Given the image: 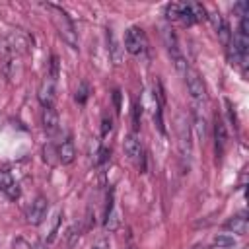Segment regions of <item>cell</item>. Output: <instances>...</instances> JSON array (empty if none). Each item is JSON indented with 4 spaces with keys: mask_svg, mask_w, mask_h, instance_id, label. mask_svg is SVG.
Masks as SVG:
<instances>
[{
    "mask_svg": "<svg viewBox=\"0 0 249 249\" xmlns=\"http://www.w3.org/2000/svg\"><path fill=\"white\" fill-rule=\"evenodd\" d=\"M47 210H49V200L45 196H37L27 208V222L33 226H39L47 218Z\"/></svg>",
    "mask_w": 249,
    "mask_h": 249,
    "instance_id": "cell-5",
    "label": "cell"
},
{
    "mask_svg": "<svg viewBox=\"0 0 249 249\" xmlns=\"http://www.w3.org/2000/svg\"><path fill=\"white\" fill-rule=\"evenodd\" d=\"M47 76L56 82V78H58V56H53V60H51V74H47Z\"/></svg>",
    "mask_w": 249,
    "mask_h": 249,
    "instance_id": "cell-25",
    "label": "cell"
},
{
    "mask_svg": "<svg viewBox=\"0 0 249 249\" xmlns=\"http://www.w3.org/2000/svg\"><path fill=\"white\" fill-rule=\"evenodd\" d=\"M119 226H121V218H119V212L115 208L113 191H109V195H107V208H105V230L107 231H117Z\"/></svg>",
    "mask_w": 249,
    "mask_h": 249,
    "instance_id": "cell-8",
    "label": "cell"
},
{
    "mask_svg": "<svg viewBox=\"0 0 249 249\" xmlns=\"http://www.w3.org/2000/svg\"><path fill=\"white\" fill-rule=\"evenodd\" d=\"M189 8H191V14H193V18H195V23H196V21H204V19H208V16H206V8H204L200 2H191Z\"/></svg>",
    "mask_w": 249,
    "mask_h": 249,
    "instance_id": "cell-16",
    "label": "cell"
},
{
    "mask_svg": "<svg viewBox=\"0 0 249 249\" xmlns=\"http://www.w3.org/2000/svg\"><path fill=\"white\" fill-rule=\"evenodd\" d=\"M140 117H142V105L136 101L134 107H132V126H134V130H138V126H140Z\"/></svg>",
    "mask_w": 249,
    "mask_h": 249,
    "instance_id": "cell-23",
    "label": "cell"
},
{
    "mask_svg": "<svg viewBox=\"0 0 249 249\" xmlns=\"http://www.w3.org/2000/svg\"><path fill=\"white\" fill-rule=\"evenodd\" d=\"M183 25H193L195 23V18H193V14H191V8H189V4H181V12H179V18H177Z\"/></svg>",
    "mask_w": 249,
    "mask_h": 249,
    "instance_id": "cell-19",
    "label": "cell"
},
{
    "mask_svg": "<svg viewBox=\"0 0 249 249\" xmlns=\"http://www.w3.org/2000/svg\"><path fill=\"white\" fill-rule=\"evenodd\" d=\"M88 97H89V86H88V82H80L78 84V88H76V93H74V99H76V103H80V105H84L86 101H88Z\"/></svg>",
    "mask_w": 249,
    "mask_h": 249,
    "instance_id": "cell-15",
    "label": "cell"
},
{
    "mask_svg": "<svg viewBox=\"0 0 249 249\" xmlns=\"http://www.w3.org/2000/svg\"><path fill=\"white\" fill-rule=\"evenodd\" d=\"M60 216H62V212H56L54 214V218H53V224H51V231H49V235H47V241L51 243L54 237H56V231H58V224H60Z\"/></svg>",
    "mask_w": 249,
    "mask_h": 249,
    "instance_id": "cell-21",
    "label": "cell"
},
{
    "mask_svg": "<svg viewBox=\"0 0 249 249\" xmlns=\"http://www.w3.org/2000/svg\"><path fill=\"white\" fill-rule=\"evenodd\" d=\"M179 12H181V4H177V2H171V4H167V8H165L167 19H177V18H179Z\"/></svg>",
    "mask_w": 249,
    "mask_h": 249,
    "instance_id": "cell-22",
    "label": "cell"
},
{
    "mask_svg": "<svg viewBox=\"0 0 249 249\" xmlns=\"http://www.w3.org/2000/svg\"><path fill=\"white\" fill-rule=\"evenodd\" d=\"M91 249H109V239L107 237H97L95 243L91 245Z\"/></svg>",
    "mask_w": 249,
    "mask_h": 249,
    "instance_id": "cell-26",
    "label": "cell"
},
{
    "mask_svg": "<svg viewBox=\"0 0 249 249\" xmlns=\"http://www.w3.org/2000/svg\"><path fill=\"white\" fill-rule=\"evenodd\" d=\"M4 41L8 43V47L12 49L14 54H27L33 45V39L23 29H12Z\"/></svg>",
    "mask_w": 249,
    "mask_h": 249,
    "instance_id": "cell-2",
    "label": "cell"
},
{
    "mask_svg": "<svg viewBox=\"0 0 249 249\" xmlns=\"http://www.w3.org/2000/svg\"><path fill=\"white\" fill-rule=\"evenodd\" d=\"M195 123H196V130H198V134H200V136H204V119H200V117L196 115Z\"/></svg>",
    "mask_w": 249,
    "mask_h": 249,
    "instance_id": "cell-27",
    "label": "cell"
},
{
    "mask_svg": "<svg viewBox=\"0 0 249 249\" xmlns=\"http://www.w3.org/2000/svg\"><path fill=\"white\" fill-rule=\"evenodd\" d=\"M224 228L230 230V231H233V233L243 235V233L247 231V218H245L243 214H239V216H231V218L224 224Z\"/></svg>",
    "mask_w": 249,
    "mask_h": 249,
    "instance_id": "cell-14",
    "label": "cell"
},
{
    "mask_svg": "<svg viewBox=\"0 0 249 249\" xmlns=\"http://www.w3.org/2000/svg\"><path fill=\"white\" fill-rule=\"evenodd\" d=\"M56 154H58V163H72L74 158H76V148H74V142L68 138L64 140L58 148H56Z\"/></svg>",
    "mask_w": 249,
    "mask_h": 249,
    "instance_id": "cell-12",
    "label": "cell"
},
{
    "mask_svg": "<svg viewBox=\"0 0 249 249\" xmlns=\"http://www.w3.org/2000/svg\"><path fill=\"white\" fill-rule=\"evenodd\" d=\"M216 33H218V39H220V43H222L224 47H228V45L231 43V31H230V25H228L226 21L216 29Z\"/></svg>",
    "mask_w": 249,
    "mask_h": 249,
    "instance_id": "cell-18",
    "label": "cell"
},
{
    "mask_svg": "<svg viewBox=\"0 0 249 249\" xmlns=\"http://www.w3.org/2000/svg\"><path fill=\"white\" fill-rule=\"evenodd\" d=\"M123 150H124L126 158H128L140 171H144V150H142V146H140V142H138V138H136L134 134H128V136L124 138Z\"/></svg>",
    "mask_w": 249,
    "mask_h": 249,
    "instance_id": "cell-3",
    "label": "cell"
},
{
    "mask_svg": "<svg viewBox=\"0 0 249 249\" xmlns=\"http://www.w3.org/2000/svg\"><path fill=\"white\" fill-rule=\"evenodd\" d=\"M54 91H56V89H54V80L49 78V76H45L43 82L39 84V89H37V99H39V103H41L43 107H54V99H56Z\"/></svg>",
    "mask_w": 249,
    "mask_h": 249,
    "instance_id": "cell-6",
    "label": "cell"
},
{
    "mask_svg": "<svg viewBox=\"0 0 249 249\" xmlns=\"http://www.w3.org/2000/svg\"><path fill=\"white\" fill-rule=\"evenodd\" d=\"M111 128H113V121H111V117H103V121H101V136H107L109 132H111Z\"/></svg>",
    "mask_w": 249,
    "mask_h": 249,
    "instance_id": "cell-24",
    "label": "cell"
},
{
    "mask_svg": "<svg viewBox=\"0 0 249 249\" xmlns=\"http://www.w3.org/2000/svg\"><path fill=\"white\" fill-rule=\"evenodd\" d=\"M124 49L130 54H140L146 49V35L140 27H128L124 33Z\"/></svg>",
    "mask_w": 249,
    "mask_h": 249,
    "instance_id": "cell-4",
    "label": "cell"
},
{
    "mask_svg": "<svg viewBox=\"0 0 249 249\" xmlns=\"http://www.w3.org/2000/svg\"><path fill=\"white\" fill-rule=\"evenodd\" d=\"M113 99H115V109H117V111H121V91H115Z\"/></svg>",
    "mask_w": 249,
    "mask_h": 249,
    "instance_id": "cell-28",
    "label": "cell"
},
{
    "mask_svg": "<svg viewBox=\"0 0 249 249\" xmlns=\"http://www.w3.org/2000/svg\"><path fill=\"white\" fill-rule=\"evenodd\" d=\"M107 39H109V51H111V56H113L115 64H121V49H119V43L115 41V37H113L111 29L107 31Z\"/></svg>",
    "mask_w": 249,
    "mask_h": 249,
    "instance_id": "cell-17",
    "label": "cell"
},
{
    "mask_svg": "<svg viewBox=\"0 0 249 249\" xmlns=\"http://www.w3.org/2000/svg\"><path fill=\"white\" fill-rule=\"evenodd\" d=\"M41 123L47 134H54L58 128V113L54 111V107H43V115H41Z\"/></svg>",
    "mask_w": 249,
    "mask_h": 249,
    "instance_id": "cell-10",
    "label": "cell"
},
{
    "mask_svg": "<svg viewBox=\"0 0 249 249\" xmlns=\"http://www.w3.org/2000/svg\"><path fill=\"white\" fill-rule=\"evenodd\" d=\"M214 140H216V156H222L224 150H226V144H228V132H226V124L222 119L216 117V123H214Z\"/></svg>",
    "mask_w": 249,
    "mask_h": 249,
    "instance_id": "cell-11",
    "label": "cell"
},
{
    "mask_svg": "<svg viewBox=\"0 0 249 249\" xmlns=\"http://www.w3.org/2000/svg\"><path fill=\"white\" fill-rule=\"evenodd\" d=\"M177 130H179V144L183 154H191V140H189V126L185 123V117H179L177 121Z\"/></svg>",
    "mask_w": 249,
    "mask_h": 249,
    "instance_id": "cell-13",
    "label": "cell"
},
{
    "mask_svg": "<svg viewBox=\"0 0 249 249\" xmlns=\"http://www.w3.org/2000/svg\"><path fill=\"white\" fill-rule=\"evenodd\" d=\"M185 80H187V88H189V91H191V95H193L195 99H204V97H206L204 82H202V78L198 76L196 70L189 68L187 74H185Z\"/></svg>",
    "mask_w": 249,
    "mask_h": 249,
    "instance_id": "cell-7",
    "label": "cell"
},
{
    "mask_svg": "<svg viewBox=\"0 0 249 249\" xmlns=\"http://www.w3.org/2000/svg\"><path fill=\"white\" fill-rule=\"evenodd\" d=\"M45 8L51 12V18H53V23H54L58 35H60L72 49H78V35H76V27H74L70 16H68L60 6H54V4H45Z\"/></svg>",
    "mask_w": 249,
    "mask_h": 249,
    "instance_id": "cell-1",
    "label": "cell"
},
{
    "mask_svg": "<svg viewBox=\"0 0 249 249\" xmlns=\"http://www.w3.org/2000/svg\"><path fill=\"white\" fill-rule=\"evenodd\" d=\"M31 249H47V243H43V241H37V243H35Z\"/></svg>",
    "mask_w": 249,
    "mask_h": 249,
    "instance_id": "cell-29",
    "label": "cell"
},
{
    "mask_svg": "<svg viewBox=\"0 0 249 249\" xmlns=\"http://www.w3.org/2000/svg\"><path fill=\"white\" fill-rule=\"evenodd\" d=\"M0 191H2L8 198H12V200L19 198V195H21L19 185H18V183L12 179V175H10L8 171H4V169H0Z\"/></svg>",
    "mask_w": 249,
    "mask_h": 249,
    "instance_id": "cell-9",
    "label": "cell"
},
{
    "mask_svg": "<svg viewBox=\"0 0 249 249\" xmlns=\"http://www.w3.org/2000/svg\"><path fill=\"white\" fill-rule=\"evenodd\" d=\"M214 243H216L218 247L228 249V247H233V245H235V239H233L231 235H216V237H214Z\"/></svg>",
    "mask_w": 249,
    "mask_h": 249,
    "instance_id": "cell-20",
    "label": "cell"
}]
</instances>
